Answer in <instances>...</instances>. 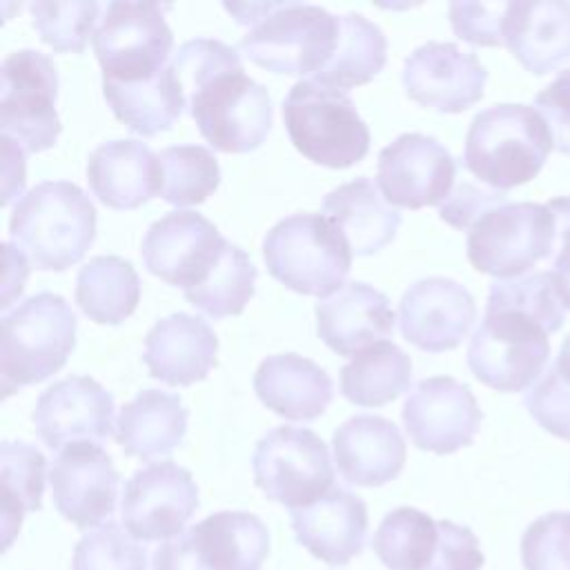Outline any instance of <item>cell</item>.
<instances>
[{
  "label": "cell",
  "mask_w": 570,
  "mask_h": 570,
  "mask_svg": "<svg viewBox=\"0 0 570 570\" xmlns=\"http://www.w3.org/2000/svg\"><path fill=\"white\" fill-rule=\"evenodd\" d=\"M563 325V303L550 272L494 281L481 325L470 338L468 365L488 387L525 390L546 367L548 336Z\"/></svg>",
  "instance_id": "obj_1"
},
{
  "label": "cell",
  "mask_w": 570,
  "mask_h": 570,
  "mask_svg": "<svg viewBox=\"0 0 570 570\" xmlns=\"http://www.w3.org/2000/svg\"><path fill=\"white\" fill-rule=\"evenodd\" d=\"M247 33L240 51L254 65L285 76H318L334 56L341 16L303 2H225Z\"/></svg>",
  "instance_id": "obj_2"
},
{
  "label": "cell",
  "mask_w": 570,
  "mask_h": 570,
  "mask_svg": "<svg viewBox=\"0 0 570 570\" xmlns=\"http://www.w3.org/2000/svg\"><path fill=\"white\" fill-rule=\"evenodd\" d=\"M9 236L38 269L62 272L94 243L96 207L76 183L45 180L16 203Z\"/></svg>",
  "instance_id": "obj_3"
},
{
  "label": "cell",
  "mask_w": 570,
  "mask_h": 570,
  "mask_svg": "<svg viewBox=\"0 0 570 570\" xmlns=\"http://www.w3.org/2000/svg\"><path fill=\"white\" fill-rule=\"evenodd\" d=\"M552 149V134L534 107L501 102L472 118L463 167L488 187L505 191L530 183Z\"/></svg>",
  "instance_id": "obj_4"
},
{
  "label": "cell",
  "mask_w": 570,
  "mask_h": 570,
  "mask_svg": "<svg viewBox=\"0 0 570 570\" xmlns=\"http://www.w3.org/2000/svg\"><path fill=\"white\" fill-rule=\"evenodd\" d=\"M76 314L51 292L24 298L2 316L0 387L9 396L56 374L76 347Z\"/></svg>",
  "instance_id": "obj_5"
},
{
  "label": "cell",
  "mask_w": 570,
  "mask_h": 570,
  "mask_svg": "<svg viewBox=\"0 0 570 570\" xmlns=\"http://www.w3.org/2000/svg\"><path fill=\"white\" fill-rule=\"evenodd\" d=\"M263 258L285 287L318 298L338 292L352 267L345 236L323 214L312 212L278 220L263 238Z\"/></svg>",
  "instance_id": "obj_6"
},
{
  "label": "cell",
  "mask_w": 570,
  "mask_h": 570,
  "mask_svg": "<svg viewBox=\"0 0 570 570\" xmlns=\"http://www.w3.org/2000/svg\"><path fill=\"white\" fill-rule=\"evenodd\" d=\"M283 120L294 147L316 165L345 169L370 151V129L352 98L316 80H298L283 100Z\"/></svg>",
  "instance_id": "obj_7"
},
{
  "label": "cell",
  "mask_w": 570,
  "mask_h": 570,
  "mask_svg": "<svg viewBox=\"0 0 570 570\" xmlns=\"http://www.w3.org/2000/svg\"><path fill=\"white\" fill-rule=\"evenodd\" d=\"M557 223L548 205L501 203L488 209L468 232V261L481 274L514 278L550 256Z\"/></svg>",
  "instance_id": "obj_8"
},
{
  "label": "cell",
  "mask_w": 570,
  "mask_h": 570,
  "mask_svg": "<svg viewBox=\"0 0 570 570\" xmlns=\"http://www.w3.org/2000/svg\"><path fill=\"white\" fill-rule=\"evenodd\" d=\"M254 483L269 501L289 510L312 505L334 488L327 445L305 428H272L252 456Z\"/></svg>",
  "instance_id": "obj_9"
},
{
  "label": "cell",
  "mask_w": 570,
  "mask_h": 570,
  "mask_svg": "<svg viewBox=\"0 0 570 570\" xmlns=\"http://www.w3.org/2000/svg\"><path fill=\"white\" fill-rule=\"evenodd\" d=\"M269 552L267 525L252 512L223 510L154 552V570H258Z\"/></svg>",
  "instance_id": "obj_10"
},
{
  "label": "cell",
  "mask_w": 570,
  "mask_h": 570,
  "mask_svg": "<svg viewBox=\"0 0 570 570\" xmlns=\"http://www.w3.org/2000/svg\"><path fill=\"white\" fill-rule=\"evenodd\" d=\"M58 71L49 56L36 49L9 53L0 67V129L24 151L38 154L56 145Z\"/></svg>",
  "instance_id": "obj_11"
},
{
  "label": "cell",
  "mask_w": 570,
  "mask_h": 570,
  "mask_svg": "<svg viewBox=\"0 0 570 570\" xmlns=\"http://www.w3.org/2000/svg\"><path fill=\"white\" fill-rule=\"evenodd\" d=\"M187 105L203 138L225 154H247L261 147L274 120L267 89L243 67L203 85L187 98Z\"/></svg>",
  "instance_id": "obj_12"
},
{
  "label": "cell",
  "mask_w": 570,
  "mask_h": 570,
  "mask_svg": "<svg viewBox=\"0 0 570 570\" xmlns=\"http://www.w3.org/2000/svg\"><path fill=\"white\" fill-rule=\"evenodd\" d=\"M158 2H109L91 38L102 80L136 82L165 69L174 33Z\"/></svg>",
  "instance_id": "obj_13"
},
{
  "label": "cell",
  "mask_w": 570,
  "mask_h": 570,
  "mask_svg": "<svg viewBox=\"0 0 570 570\" xmlns=\"http://www.w3.org/2000/svg\"><path fill=\"white\" fill-rule=\"evenodd\" d=\"M198 508L191 472L174 461L151 463L134 472L122 492L125 530L140 541H169L183 534Z\"/></svg>",
  "instance_id": "obj_14"
},
{
  "label": "cell",
  "mask_w": 570,
  "mask_h": 570,
  "mask_svg": "<svg viewBox=\"0 0 570 570\" xmlns=\"http://www.w3.org/2000/svg\"><path fill=\"white\" fill-rule=\"evenodd\" d=\"M454 176L452 154L425 134H401L379 154L376 187L396 207H441L452 194Z\"/></svg>",
  "instance_id": "obj_15"
},
{
  "label": "cell",
  "mask_w": 570,
  "mask_h": 570,
  "mask_svg": "<svg viewBox=\"0 0 570 570\" xmlns=\"http://www.w3.org/2000/svg\"><path fill=\"white\" fill-rule=\"evenodd\" d=\"M401 419L419 450L452 454L474 441L483 412L465 383L432 376L419 381L407 394Z\"/></svg>",
  "instance_id": "obj_16"
},
{
  "label": "cell",
  "mask_w": 570,
  "mask_h": 570,
  "mask_svg": "<svg viewBox=\"0 0 570 570\" xmlns=\"http://www.w3.org/2000/svg\"><path fill=\"white\" fill-rule=\"evenodd\" d=\"M225 243L203 214L169 212L149 225L140 254L154 276L189 292L209 276Z\"/></svg>",
  "instance_id": "obj_17"
},
{
  "label": "cell",
  "mask_w": 570,
  "mask_h": 570,
  "mask_svg": "<svg viewBox=\"0 0 570 570\" xmlns=\"http://www.w3.org/2000/svg\"><path fill=\"white\" fill-rule=\"evenodd\" d=\"M38 436L51 450L98 445L114 432V396L89 376H67L47 387L33 410Z\"/></svg>",
  "instance_id": "obj_18"
},
{
  "label": "cell",
  "mask_w": 570,
  "mask_h": 570,
  "mask_svg": "<svg viewBox=\"0 0 570 570\" xmlns=\"http://www.w3.org/2000/svg\"><path fill=\"white\" fill-rule=\"evenodd\" d=\"M401 78L414 102L441 114H461L483 98L488 71L476 53L430 40L405 58Z\"/></svg>",
  "instance_id": "obj_19"
},
{
  "label": "cell",
  "mask_w": 570,
  "mask_h": 570,
  "mask_svg": "<svg viewBox=\"0 0 570 570\" xmlns=\"http://www.w3.org/2000/svg\"><path fill=\"white\" fill-rule=\"evenodd\" d=\"M476 316L472 294L445 276L412 283L399 303V327L405 341L423 352L454 350Z\"/></svg>",
  "instance_id": "obj_20"
},
{
  "label": "cell",
  "mask_w": 570,
  "mask_h": 570,
  "mask_svg": "<svg viewBox=\"0 0 570 570\" xmlns=\"http://www.w3.org/2000/svg\"><path fill=\"white\" fill-rule=\"evenodd\" d=\"M118 481V470L100 445L67 448L49 470L53 505L78 530L100 525L114 514Z\"/></svg>",
  "instance_id": "obj_21"
},
{
  "label": "cell",
  "mask_w": 570,
  "mask_h": 570,
  "mask_svg": "<svg viewBox=\"0 0 570 570\" xmlns=\"http://www.w3.org/2000/svg\"><path fill=\"white\" fill-rule=\"evenodd\" d=\"M292 530L312 557L330 566H345L365 546V501L350 490L332 488L312 505L292 510Z\"/></svg>",
  "instance_id": "obj_22"
},
{
  "label": "cell",
  "mask_w": 570,
  "mask_h": 570,
  "mask_svg": "<svg viewBox=\"0 0 570 570\" xmlns=\"http://www.w3.org/2000/svg\"><path fill=\"white\" fill-rule=\"evenodd\" d=\"M394 321L387 296L361 281L345 283L334 296L316 303L318 336L341 356H356L385 341L394 330Z\"/></svg>",
  "instance_id": "obj_23"
},
{
  "label": "cell",
  "mask_w": 570,
  "mask_h": 570,
  "mask_svg": "<svg viewBox=\"0 0 570 570\" xmlns=\"http://www.w3.org/2000/svg\"><path fill=\"white\" fill-rule=\"evenodd\" d=\"M216 352L218 338L209 323L178 312L147 332L142 361L154 379L185 387L207 376L216 365Z\"/></svg>",
  "instance_id": "obj_24"
},
{
  "label": "cell",
  "mask_w": 570,
  "mask_h": 570,
  "mask_svg": "<svg viewBox=\"0 0 570 570\" xmlns=\"http://www.w3.org/2000/svg\"><path fill=\"white\" fill-rule=\"evenodd\" d=\"M332 448L341 476L352 485H383L405 465V441L399 428L376 414L347 419L336 428Z\"/></svg>",
  "instance_id": "obj_25"
},
{
  "label": "cell",
  "mask_w": 570,
  "mask_h": 570,
  "mask_svg": "<svg viewBox=\"0 0 570 570\" xmlns=\"http://www.w3.org/2000/svg\"><path fill=\"white\" fill-rule=\"evenodd\" d=\"M503 45L534 76L559 69L570 60V2H508Z\"/></svg>",
  "instance_id": "obj_26"
},
{
  "label": "cell",
  "mask_w": 570,
  "mask_h": 570,
  "mask_svg": "<svg viewBox=\"0 0 570 570\" xmlns=\"http://www.w3.org/2000/svg\"><path fill=\"white\" fill-rule=\"evenodd\" d=\"M94 196L111 209H136L160 194V160L140 140H107L87 160Z\"/></svg>",
  "instance_id": "obj_27"
},
{
  "label": "cell",
  "mask_w": 570,
  "mask_h": 570,
  "mask_svg": "<svg viewBox=\"0 0 570 570\" xmlns=\"http://www.w3.org/2000/svg\"><path fill=\"white\" fill-rule=\"evenodd\" d=\"M261 403L289 421H312L332 403L330 374L298 354H274L261 361L254 374Z\"/></svg>",
  "instance_id": "obj_28"
},
{
  "label": "cell",
  "mask_w": 570,
  "mask_h": 570,
  "mask_svg": "<svg viewBox=\"0 0 570 570\" xmlns=\"http://www.w3.org/2000/svg\"><path fill=\"white\" fill-rule=\"evenodd\" d=\"M323 216L345 236L352 254L370 256L396 236L401 214L367 176L338 185L323 198Z\"/></svg>",
  "instance_id": "obj_29"
},
{
  "label": "cell",
  "mask_w": 570,
  "mask_h": 570,
  "mask_svg": "<svg viewBox=\"0 0 570 570\" xmlns=\"http://www.w3.org/2000/svg\"><path fill=\"white\" fill-rule=\"evenodd\" d=\"M187 430V407L176 394L142 390L122 405L116 423V441L127 456L142 461L176 450Z\"/></svg>",
  "instance_id": "obj_30"
},
{
  "label": "cell",
  "mask_w": 570,
  "mask_h": 570,
  "mask_svg": "<svg viewBox=\"0 0 570 570\" xmlns=\"http://www.w3.org/2000/svg\"><path fill=\"white\" fill-rule=\"evenodd\" d=\"M102 94L114 116L145 138L169 131L187 102L171 65L147 80H102Z\"/></svg>",
  "instance_id": "obj_31"
},
{
  "label": "cell",
  "mask_w": 570,
  "mask_h": 570,
  "mask_svg": "<svg viewBox=\"0 0 570 570\" xmlns=\"http://www.w3.org/2000/svg\"><path fill=\"white\" fill-rule=\"evenodd\" d=\"M140 301V278L120 256H94L76 276V303L96 323L118 325Z\"/></svg>",
  "instance_id": "obj_32"
},
{
  "label": "cell",
  "mask_w": 570,
  "mask_h": 570,
  "mask_svg": "<svg viewBox=\"0 0 570 570\" xmlns=\"http://www.w3.org/2000/svg\"><path fill=\"white\" fill-rule=\"evenodd\" d=\"M412 361L390 341H379L341 367V394L361 407H379L410 387Z\"/></svg>",
  "instance_id": "obj_33"
},
{
  "label": "cell",
  "mask_w": 570,
  "mask_h": 570,
  "mask_svg": "<svg viewBox=\"0 0 570 570\" xmlns=\"http://www.w3.org/2000/svg\"><path fill=\"white\" fill-rule=\"evenodd\" d=\"M47 461L40 450L24 441H2L0 445V517L2 546H11L22 517L42 508Z\"/></svg>",
  "instance_id": "obj_34"
},
{
  "label": "cell",
  "mask_w": 570,
  "mask_h": 570,
  "mask_svg": "<svg viewBox=\"0 0 570 570\" xmlns=\"http://www.w3.org/2000/svg\"><path fill=\"white\" fill-rule=\"evenodd\" d=\"M385 60L387 38L383 29L361 13H345L334 56L314 80L336 89L365 85L385 67Z\"/></svg>",
  "instance_id": "obj_35"
},
{
  "label": "cell",
  "mask_w": 570,
  "mask_h": 570,
  "mask_svg": "<svg viewBox=\"0 0 570 570\" xmlns=\"http://www.w3.org/2000/svg\"><path fill=\"white\" fill-rule=\"evenodd\" d=\"M439 541L436 521L416 508H396L383 517L372 550L390 570H425Z\"/></svg>",
  "instance_id": "obj_36"
},
{
  "label": "cell",
  "mask_w": 570,
  "mask_h": 570,
  "mask_svg": "<svg viewBox=\"0 0 570 570\" xmlns=\"http://www.w3.org/2000/svg\"><path fill=\"white\" fill-rule=\"evenodd\" d=\"M256 274L258 272L245 249L227 240L209 276L198 287L183 294L194 307L214 318L236 316L254 296Z\"/></svg>",
  "instance_id": "obj_37"
},
{
  "label": "cell",
  "mask_w": 570,
  "mask_h": 570,
  "mask_svg": "<svg viewBox=\"0 0 570 570\" xmlns=\"http://www.w3.org/2000/svg\"><path fill=\"white\" fill-rule=\"evenodd\" d=\"M160 196L169 205H198L220 183L216 156L200 145H174L158 154Z\"/></svg>",
  "instance_id": "obj_38"
},
{
  "label": "cell",
  "mask_w": 570,
  "mask_h": 570,
  "mask_svg": "<svg viewBox=\"0 0 570 570\" xmlns=\"http://www.w3.org/2000/svg\"><path fill=\"white\" fill-rule=\"evenodd\" d=\"M31 22L40 40L53 51L82 53L98 20L100 4L94 0L71 2H31ZM94 38V36H91Z\"/></svg>",
  "instance_id": "obj_39"
},
{
  "label": "cell",
  "mask_w": 570,
  "mask_h": 570,
  "mask_svg": "<svg viewBox=\"0 0 570 570\" xmlns=\"http://www.w3.org/2000/svg\"><path fill=\"white\" fill-rule=\"evenodd\" d=\"M71 566L73 570H147V550L109 521L76 543Z\"/></svg>",
  "instance_id": "obj_40"
},
{
  "label": "cell",
  "mask_w": 570,
  "mask_h": 570,
  "mask_svg": "<svg viewBox=\"0 0 570 570\" xmlns=\"http://www.w3.org/2000/svg\"><path fill=\"white\" fill-rule=\"evenodd\" d=\"M169 65L185 91V98H189L216 76L243 67L236 49L212 38H194L183 42Z\"/></svg>",
  "instance_id": "obj_41"
},
{
  "label": "cell",
  "mask_w": 570,
  "mask_h": 570,
  "mask_svg": "<svg viewBox=\"0 0 570 570\" xmlns=\"http://www.w3.org/2000/svg\"><path fill=\"white\" fill-rule=\"evenodd\" d=\"M525 570H570V510L534 519L521 537Z\"/></svg>",
  "instance_id": "obj_42"
},
{
  "label": "cell",
  "mask_w": 570,
  "mask_h": 570,
  "mask_svg": "<svg viewBox=\"0 0 570 570\" xmlns=\"http://www.w3.org/2000/svg\"><path fill=\"white\" fill-rule=\"evenodd\" d=\"M508 2H452L450 24L454 33L479 47L503 45V20Z\"/></svg>",
  "instance_id": "obj_43"
},
{
  "label": "cell",
  "mask_w": 570,
  "mask_h": 570,
  "mask_svg": "<svg viewBox=\"0 0 570 570\" xmlns=\"http://www.w3.org/2000/svg\"><path fill=\"white\" fill-rule=\"evenodd\" d=\"M523 405L546 432L570 441V385H566L552 367L525 394Z\"/></svg>",
  "instance_id": "obj_44"
},
{
  "label": "cell",
  "mask_w": 570,
  "mask_h": 570,
  "mask_svg": "<svg viewBox=\"0 0 570 570\" xmlns=\"http://www.w3.org/2000/svg\"><path fill=\"white\" fill-rule=\"evenodd\" d=\"M439 541L434 557L425 570H481L483 552L476 534L452 521H436Z\"/></svg>",
  "instance_id": "obj_45"
},
{
  "label": "cell",
  "mask_w": 570,
  "mask_h": 570,
  "mask_svg": "<svg viewBox=\"0 0 570 570\" xmlns=\"http://www.w3.org/2000/svg\"><path fill=\"white\" fill-rule=\"evenodd\" d=\"M501 203H505V191L474 183H461L439 207V216L443 223L456 229H470L488 209Z\"/></svg>",
  "instance_id": "obj_46"
},
{
  "label": "cell",
  "mask_w": 570,
  "mask_h": 570,
  "mask_svg": "<svg viewBox=\"0 0 570 570\" xmlns=\"http://www.w3.org/2000/svg\"><path fill=\"white\" fill-rule=\"evenodd\" d=\"M534 109L546 120L554 149L570 156V69H563L534 96Z\"/></svg>",
  "instance_id": "obj_47"
},
{
  "label": "cell",
  "mask_w": 570,
  "mask_h": 570,
  "mask_svg": "<svg viewBox=\"0 0 570 570\" xmlns=\"http://www.w3.org/2000/svg\"><path fill=\"white\" fill-rule=\"evenodd\" d=\"M548 207L557 223V256L550 274L563 307L570 309V196L552 198Z\"/></svg>",
  "instance_id": "obj_48"
},
{
  "label": "cell",
  "mask_w": 570,
  "mask_h": 570,
  "mask_svg": "<svg viewBox=\"0 0 570 570\" xmlns=\"http://www.w3.org/2000/svg\"><path fill=\"white\" fill-rule=\"evenodd\" d=\"M2 205H9L24 187V149L2 136Z\"/></svg>",
  "instance_id": "obj_49"
},
{
  "label": "cell",
  "mask_w": 570,
  "mask_h": 570,
  "mask_svg": "<svg viewBox=\"0 0 570 570\" xmlns=\"http://www.w3.org/2000/svg\"><path fill=\"white\" fill-rule=\"evenodd\" d=\"M2 249H4L7 272H4V281H2L0 309H7L11 305V301L22 294L29 267H27V261H24V256H22V252L18 247H13L11 243H4Z\"/></svg>",
  "instance_id": "obj_50"
},
{
  "label": "cell",
  "mask_w": 570,
  "mask_h": 570,
  "mask_svg": "<svg viewBox=\"0 0 570 570\" xmlns=\"http://www.w3.org/2000/svg\"><path fill=\"white\" fill-rule=\"evenodd\" d=\"M552 370L557 372V376H559L566 385H570V334H568L566 341L561 343V350H559V356H557Z\"/></svg>",
  "instance_id": "obj_51"
}]
</instances>
